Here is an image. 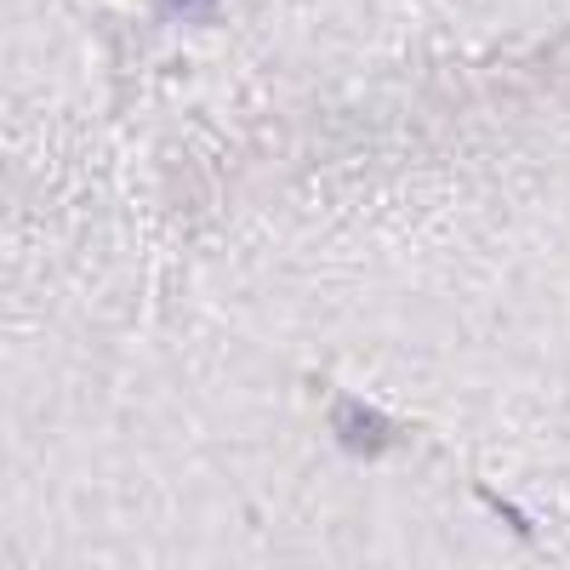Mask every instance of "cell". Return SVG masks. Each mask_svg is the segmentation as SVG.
<instances>
[{"label":"cell","mask_w":570,"mask_h":570,"mask_svg":"<svg viewBox=\"0 0 570 570\" xmlns=\"http://www.w3.org/2000/svg\"><path fill=\"white\" fill-rule=\"evenodd\" d=\"M331 422H337V440H343L348 451H360V456H376V451L394 445V428L376 416L371 405H360V400H337Z\"/></svg>","instance_id":"obj_1"},{"label":"cell","mask_w":570,"mask_h":570,"mask_svg":"<svg viewBox=\"0 0 570 570\" xmlns=\"http://www.w3.org/2000/svg\"><path fill=\"white\" fill-rule=\"evenodd\" d=\"M217 0H160V18H212Z\"/></svg>","instance_id":"obj_2"}]
</instances>
